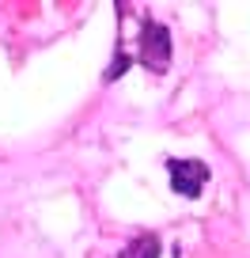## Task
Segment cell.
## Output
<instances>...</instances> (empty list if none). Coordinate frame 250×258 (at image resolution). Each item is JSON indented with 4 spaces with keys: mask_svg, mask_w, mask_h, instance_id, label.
Listing matches in <instances>:
<instances>
[{
    "mask_svg": "<svg viewBox=\"0 0 250 258\" xmlns=\"http://www.w3.org/2000/svg\"><path fill=\"white\" fill-rule=\"evenodd\" d=\"M133 258H159V239H152V235H144V239L137 243V247L129 250Z\"/></svg>",
    "mask_w": 250,
    "mask_h": 258,
    "instance_id": "3",
    "label": "cell"
},
{
    "mask_svg": "<svg viewBox=\"0 0 250 258\" xmlns=\"http://www.w3.org/2000/svg\"><path fill=\"white\" fill-rule=\"evenodd\" d=\"M167 175L178 198H197L209 182V167L201 160H167Z\"/></svg>",
    "mask_w": 250,
    "mask_h": 258,
    "instance_id": "1",
    "label": "cell"
},
{
    "mask_svg": "<svg viewBox=\"0 0 250 258\" xmlns=\"http://www.w3.org/2000/svg\"><path fill=\"white\" fill-rule=\"evenodd\" d=\"M140 61H144L148 69H155V73L171 64V34H167V27H159V23H144Z\"/></svg>",
    "mask_w": 250,
    "mask_h": 258,
    "instance_id": "2",
    "label": "cell"
}]
</instances>
